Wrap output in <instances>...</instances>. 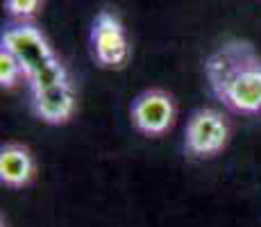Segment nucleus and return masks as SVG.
I'll list each match as a JSON object with an SVG mask.
<instances>
[{"instance_id": "nucleus-2", "label": "nucleus", "mask_w": 261, "mask_h": 227, "mask_svg": "<svg viewBox=\"0 0 261 227\" xmlns=\"http://www.w3.org/2000/svg\"><path fill=\"white\" fill-rule=\"evenodd\" d=\"M3 48L18 59V64H21V68L25 73L23 75L25 80L32 78L41 68L50 66L53 62H57V57H55V53L50 50V45L46 41V37L37 28L25 25V23L5 30Z\"/></svg>"}, {"instance_id": "nucleus-1", "label": "nucleus", "mask_w": 261, "mask_h": 227, "mask_svg": "<svg viewBox=\"0 0 261 227\" xmlns=\"http://www.w3.org/2000/svg\"><path fill=\"white\" fill-rule=\"evenodd\" d=\"M216 98L239 114L261 112V59L245 41H229L204 64Z\"/></svg>"}, {"instance_id": "nucleus-8", "label": "nucleus", "mask_w": 261, "mask_h": 227, "mask_svg": "<svg viewBox=\"0 0 261 227\" xmlns=\"http://www.w3.org/2000/svg\"><path fill=\"white\" fill-rule=\"evenodd\" d=\"M68 82V73L66 68H64V64L59 62H53L50 66L41 68L39 73H34L32 78H28V87L32 93H37V91H43V89H50V87H57V84H64Z\"/></svg>"}, {"instance_id": "nucleus-6", "label": "nucleus", "mask_w": 261, "mask_h": 227, "mask_svg": "<svg viewBox=\"0 0 261 227\" xmlns=\"http://www.w3.org/2000/svg\"><path fill=\"white\" fill-rule=\"evenodd\" d=\"M32 109L43 123L50 125H62L75 112V93L71 82L57 84L43 91L32 93Z\"/></svg>"}, {"instance_id": "nucleus-10", "label": "nucleus", "mask_w": 261, "mask_h": 227, "mask_svg": "<svg viewBox=\"0 0 261 227\" xmlns=\"http://www.w3.org/2000/svg\"><path fill=\"white\" fill-rule=\"evenodd\" d=\"M5 7H7V12L14 18L28 21V18L37 16L39 7H41V0H5Z\"/></svg>"}, {"instance_id": "nucleus-4", "label": "nucleus", "mask_w": 261, "mask_h": 227, "mask_svg": "<svg viewBox=\"0 0 261 227\" xmlns=\"http://www.w3.org/2000/svg\"><path fill=\"white\" fill-rule=\"evenodd\" d=\"M91 45L98 64L105 68H123L129 59L125 30L118 16L112 12H100L95 16L91 30Z\"/></svg>"}, {"instance_id": "nucleus-5", "label": "nucleus", "mask_w": 261, "mask_h": 227, "mask_svg": "<svg viewBox=\"0 0 261 227\" xmlns=\"http://www.w3.org/2000/svg\"><path fill=\"white\" fill-rule=\"evenodd\" d=\"M132 123L145 136L166 134L175 123V103L162 89L143 91L132 103Z\"/></svg>"}, {"instance_id": "nucleus-7", "label": "nucleus", "mask_w": 261, "mask_h": 227, "mask_svg": "<svg viewBox=\"0 0 261 227\" xmlns=\"http://www.w3.org/2000/svg\"><path fill=\"white\" fill-rule=\"evenodd\" d=\"M37 164L28 145L5 143L0 148V182L9 189H23L34 180Z\"/></svg>"}, {"instance_id": "nucleus-3", "label": "nucleus", "mask_w": 261, "mask_h": 227, "mask_svg": "<svg viewBox=\"0 0 261 227\" xmlns=\"http://www.w3.org/2000/svg\"><path fill=\"white\" fill-rule=\"evenodd\" d=\"M229 125L216 109H198L191 114L184 130V148L191 157H214L227 145Z\"/></svg>"}, {"instance_id": "nucleus-9", "label": "nucleus", "mask_w": 261, "mask_h": 227, "mask_svg": "<svg viewBox=\"0 0 261 227\" xmlns=\"http://www.w3.org/2000/svg\"><path fill=\"white\" fill-rule=\"evenodd\" d=\"M21 75L25 73H23L21 64H18V59L12 53H7L5 48H0V84L5 89H12L18 84Z\"/></svg>"}]
</instances>
